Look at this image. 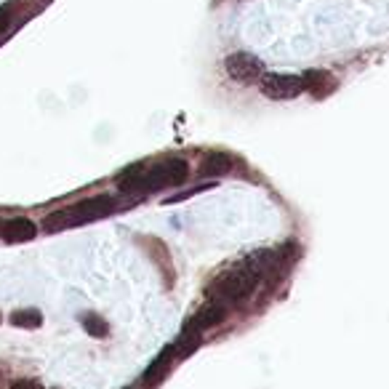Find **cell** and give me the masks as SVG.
I'll return each mask as SVG.
<instances>
[{"instance_id":"1","label":"cell","mask_w":389,"mask_h":389,"mask_svg":"<svg viewBox=\"0 0 389 389\" xmlns=\"http://www.w3.org/2000/svg\"><path fill=\"white\" fill-rule=\"evenodd\" d=\"M275 254H266V251H256L246 256L243 261L227 266L222 275L214 277V283L208 286V296L211 301L219 304H237L254 294V288L259 286V280L269 272V266L280 264V259H272Z\"/></svg>"},{"instance_id":"2","label":"cell","mask_w":389,"mask_h":389,"mask_svg":"<svg viewBox=\"0 0 389 389\" xmlns=\"http://www.w3.org/2000/svg\"><path fill=\"white\" fill-rule=\"evenodd\" d=\"M115 208H118V200H115V197L99 194V197L81 200V203L70 205V208H62V211L48 214L43 219V229H46V232H62V229H70V227H81L85 224V222L110 216Z\"/></svg>"},{"instance_id":"3","label":"cell","mask_w":389,"mask_h":389,"mask_svg":"<svg viewBox=\"0 0 389 389\" xmlns=\"http://www.w3.org/2000/svg\"><path fill=\"white\" fill-rule=\"evenodd\" d=\"M187 176H190V165L182 157H165L152 168H147L139 192H157L163 187H179L187 182Z\"/></svg>"},{"instance_id":"4","label":"cell","mask_w":389,"mask_h":389,"mask_svg":"<svg viewBox=\"0 0 389 389\" xmlns=\"http://www.w3.org/2000/svg\"><path fill=\"white\" fill-rule=\"evenodd\" d=\"M259 88L269 99L286 102V99H296L299 93L304 91V81H301V75H261Z\"/></svg>"},{"instance_id":"5","label":"cell","mask_w":389,"mask_h":389,"mask_svg":"<svg viewBox=\"0 0 389 389\" xmlns=\"http://www.w3.org/2000/svg\"><path fill=\"white\" fill-rule=\"evenodd\" d=\"M224 67L227 75L240 83L261 81V75H264V64L259 62L256 56H251V53H232V56H227Z\"/></svg>"},{"instance_id":"6","label":"cell","mask_w":389,"mask_h":389,"mask_svg":"<svg viewBox=\"0 0 389 389\" xmlns=\"http://www.w3.org/2000/svg\"><path fill=\"white\" fill-rule=\"evenodd\" d=\"M235 168V157L229 152H208L203 157V163H200V174L203 179H219V176H227L229 171Z\"/></svg>"},{"instance_id":"7","label":"cell","mask_w":389,"mask_h":389,"mask_svg":"<svg viewBox=\"0 0 389 389\" xmlns=\"http://www.w3.org/2000/svg\"><path fill=\"white\" fill-rule=\"evenodd\" d=\"M174 360H176V349H174V344H168V347L157 355V358L150 363V368L144 370V381L147 384H160V381L168 376V370H171V365H174Z\"/></svg>"},{"instance_id":"8","label":"cell","mask_w":389,"mask_h":389,"mask_svg":"<svg viewBox=\"0 0 389 389\" xmlns=\"http://www.w3.org/2000/svg\"><path fill=\"white\" fill-rule=\"evenodd\" d=\"M0 235L6 237L9 243H24V240H32L35 237V224H32L30 219H24V216H16V219H9L6 224H3V232Z\"/></svg>"},{"instance_id":"9","label":"cell","mask_w":389,"mask_h":389,"mask_svg":"<svg viewBox=\"0 0 389 389\" xmlns=\"http://www.w3.org/2000/svg\"><path fill=\"white\" fill-rule=\"evenodd\" d=\"M227 318V307L224 304H219V301H208L197 315H194L192 320V328H197V331H208V328L219 326V323H224Z\"/></svg>"},{"instance_id":"10","label":"cell","mask_w":389,"mask_h":389,"mask_svg":"<svg viewBox=\"0 0 389 389\" xmlns=\"http://www.w3.org/2000/svg\"><path fill=\"white\" fill-rule=\"evenodd\" d=\"M144 174H147V165L144 163H136V165H131V168H125L123 174L118 176V190L125 194H139Z\"/></svg>"},{"instance_id":"11","label":"cell","mask_w":389,"mask_h":389,"mask_svg":"<svg viewBox=\"0 0 389 389\" xmlns=\"http://www.w3.org/2000/svg\"><path fill=\"white\" fill-rule=\"evenodd\" d=\"M200 347V331L197 328H185V333L174 341V349H176V358H187V355H192L194 349Z\"/></svg>"},{"instance_id":"12","label":"cell","mask_w":389,"mask_h":389,"mask_svg":"<svg viewBox=\"0 0 389 389\" xmlns=\"http://www.w3.org/2000/svg\"><path fill=\"white\" fill-rule=\"evenodd\" d=\"M304 81V91H312L315 96H323V85H333V78L328 72H304L301 75Z\"/></svg>"},{"instance_id":"13","label":"cell","mask_w":389,"mask_h":389,"mask_svg":"<svg viewBox=\"0 0 389 389\" xmlns=\"http://www.w3.org/2000/svg\"><path fill=\"white\" fill-rule=\"evenodd\" d=\"M11 323L16 328H38L43 323V318L38 309H16V312L11 315Z\"/></svg>"},{"instance_id":"14","label":"cell","mask_w":389,"mask_h":389,"mask_svg":"<svg viewBox=\"0 0 389 389\" xmlns=\"http://www.w3.org/2000/svg\"><path fill=\"white\" fill-rule=\"evenodd\" d=\"M83 328H85V333H91L96 338H104L110 333V326L99 315H83Z\"/></svg>"},{"instance_id":"15","label":"cell","mask_w":389,"mask_h":389,"mask_svg":"<svg viewBox=\"0 0 389 389\" xmlns=\"http://www.w3.org/2000/svg\"><path fill=\"white\" fill-rule=\"evenodd\" d=\"M11 14H14V6H11V3H6V6H0V35H3V32L9 30Z\"/></svg>"},{"instance_id":"16","label":"cell","mask_w":389,"mask_h":389,"mask_svg":"<svg viewBox=\"0 0 389 389\" xmlns=\"http://www.w3.org/2000/svg\"><path fill=\"white\" fill-rule=\"evenodd\" d=\"M9 389H43L41 381H32V379H16L11 384Z\"/></svg>"},{"instance_id":"17","label":"cell","mask_w":389,"mask_h":389,"mask_svg":"<svg viewBox=\"0 0 389 389\" xmlns=\"http://www.w3.org/2000/svg\"><path fill=\"white\" fill-rule=\"evenodd\" d=\"M0 232H3V224H0Z\"/></svg>"}]
</instances>
